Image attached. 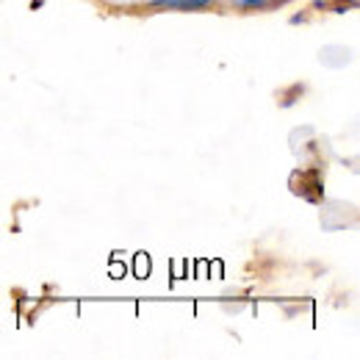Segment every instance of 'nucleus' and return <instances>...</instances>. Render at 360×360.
<instances>
[{"mask_svg":"<svg viewBox=\"0 0 360 360\" xmlns=\"http://www.w3.org/2000/svg\"><path fill=\"white\" fill-rule=\"evenodd\" d=\"M211 0H153V6H169V8H205Z\"/></svg>","mask_w":360,"mask_h":360,"instance_id":"nucleus-1","label":"nucleus"},{"mask_svg":"<svg viewBox=\"0 0 360 360\" xmlns=\"http://www.w3.org/2000/svg\"><path fill=\"white\" fill-rule=\"evenodd\" d=\"M238 8H258V6H266L269 0H233Z\"/></svg>","mask_w":360,"mask_h":360,"instance_id":"nucleus-2","label":"nucleus"}]
</instances>
